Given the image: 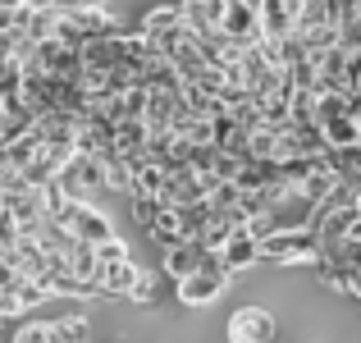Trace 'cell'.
Segmentation results:
<instances>
[{"mask_svg":"<svg viewBox=\"0 0 361 343\" xmlns=\"http://www.w3.org/2000/svg\"><path fill=\"white\" fill-rule=\"evenodd\" d=\"M256 252L270 265H311L320 256V243L311 229H288V234H265L256 238Z\"/></svg>","mask_w":361,"mask_h":343,"instance_id":"obj_1","label":"cell"},{"mask_svg":"<svg viewBox=\"0 0 361 343\" xmlns=\"http://www.w3.org/2000/svg\"><path fill=\"white\" fill-rule=\"evenodd\" d=\"M224 289H229V270H224L220 261H211V265H202V270L174 279V298L183 302V307H206V302H215Z\"/></svg>","mask_w":361,"mask_h":343,"instance_id":"obj_2","label":"cell"},{"mask_svg":"<svg viewBox=\"0 0 361 343\" xmlns=\"http://www.w3.org/2000/svg\"><path fill=\"white\" fill-rule=\"evenodd\" d=\"M229 343H274V316L265 307H238L229 316Z\"/></svg>","mask_w":361,"mask_h":343,"instance_id":"obj_3","label":"cell"},{"mask_svg":"<svg viewBox=\"0 0 361 343\" xmlns=\"http://www.w3.org/2000/svg\"><path fill=\"white\" fill-rule=\"evenodd\" d=\"M211 261H215V252L206 243H197V238H183V243L165 247V275L169 279H183V275L202 270V265H211Z\"/></svg>","mask_w":361,"mask_h":343,"instance_id":"obj_4","label":"cell"},{"mask_svg":"<svg viewBox=\"0 0 361 343\" xmlns=\"http://www.w3.org/2000/svg\"><path fill=\"white\" fill-rule=\"evenodd\" d=\"M215 261L224 265V270H247V265H261V252H256V238L247 234V229H233L229 238H224L220 247H215Z\"/></svg>","mask_w":361,"mask_h":343,"instance_id":"obj_5","label":"cell"},{"mask_svg":"<svg viewBox=\"0 0 361 343\" xmlns=\"http://www.w3.org/2000/svg\"><path fill=\"white\" fill-rule=\"evenodd\" d=\"M137 265L133 261H115V265H97V293L101 298H128V289L137 284Z\"/></svg>","mask_w":361,"mask_h":343,"instance_id":"obj_6","label":"cell"},{"mask_svg":"<svg viewBox=\"0 0 361 343\" xmlns=\"http://www.w3.org/2000/svg\"><path fill=\"white\" fill-rule=\"evenodd\" d=\"M147 234L156 238L160 247L183 243V238H188V220H183V211H174V206H160V211H156V220L147 224Z\"/></svg>","mask_w":361,"mask_h":343,"instance_id":"obj_7","label":"cell"},{"mask_svg":"<svg viewBox=\"0 0 361 343\" xmlns=\"http://www.w3.org/2000/svg\"><path fill=\"white\" fill-rule=\"evenodd\" d=\"M32 51V42H27L23 37V28L14 23V18H5V23H0V64H23V55Z\"/></svg>","mask_w":361,"mask_h":343,"instance_id":"obj_8","label":"cell"},{"mask_svg":"<svg viewBox=\"0 0 361 343\" xmlns=\"http://www.w3.org/2000/svg\"><path fill=\"white\" fill-rule=\"evenodd\" d=\"M178 23H183L178 5H160V9H151V14L142 18V37H151V42H156V37H165L169 28H178Z\"/></svg>","mask_w":361,"mask_h":343,"instance_id":"obj_9","label":"cell"},{"mask_svg":"<svg viewBox=\"0 0 361 343\" xmlns=\"http://www.w3.org/2000/svg\"><path fill=\"white\" fill-rule=\"evenodd\" d=\"M92 252H97V265H115V261H128V247H123L119 238H106V243H97Z\"/></svg>","mask_w":361,"mask_h":343,"instance_id":"obj_10","label":"cell"},{"mask_svg":"<svg viewBox=\"0 0 361 343\" xmlns=\"http://www.w3.org/2000/svg\"><path fill=\"white\" fill-rule=\"evenodd\" d=\"M128 302H137V307H156V279H151V275H137V284L128 289Z\"/></svg>","mask_w":361,"mask_h":343,"instance_id":"obj_11","label":"cell"},{"mask_svg":"<svg viewBox=\"0 0 361 343\" xmlns=\"http://www.w3.org/2000/svg\"><path fill=\"white\" fill-rule=\"evenodd\" d=\"M156 211H160V197L133 193V220H137V224H151V220H156Z\"/></svg>","mask_w":361,"mask_h":343,"instance_id":"obj_12","label":"cell"},{"mask_svg":"<svg viewBox=\"0 0 361 343\" xmlns=\"http://www.w3.org/2000/svg\"><path fill=\"white\" fill-rule=\"evenodd\" d=\"M106 0H64V9H101Z\"/></svg>","mask_w":361,"mask_h":343,"instance_id":"obj_13","label":"cell"},{"mask_svg":"<svg viewBox=\"0 0 361 343\" xmlns=\"http://www.w3.org/2000/svg\"><path fill=\"white\" fill-rule=\"evenodd\" d=\"M18 5H23V0H0V14H14Z\"/></svg>","mask_w":361,"mask_h":343,"instance_id":"obj_14","label":"cell"},{"mask_svg":"<svg viewBox=\"0 0 361 343\" xmlns=\"http://www.w3.org/2000/svg\"><path fill=\"white\" fill-rule=\"evenodd\" d=\"M0 151H5V138H0Z\"/></svg>","mask_w":361,"mask_h":343,"instance_id":"obj_15","label":"cell"}]
</instances>
